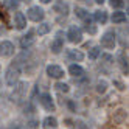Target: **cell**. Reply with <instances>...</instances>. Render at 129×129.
Instances as JSON below:
<instances>
[{
	"label": "cell",
	"instance_id": "6da1fadb",
	"mask_svg": "<svg viewBox=\"0 0 129 129\" xmlns=\"http://www.w3.org/2000/svg\"><path fill=\"white\" fill-rule=\"evenodd\" d=\"M26 82H19L17 84V87L14 89V92H13V95H11V100L13 101H16V103H20L22 101V98L25 96V93H26Z\"/></svg>",
	"mask_w": 129,
	"mask_h": 129
},
{
	"label": "cell",
	"instance_id": "7a4b0ae2",
	"mask_svg": "<svg viewBox=\"0 0 129 129\" xmlns=\"http://www.w3.org/2000/svg\"><path fill=\"white\" fill-rule=\"evenodd\" d=\"M26 14H28V19L33 20V22H41V20L44 19V16H45L44 11L41 10L39 6H33V8H30Z\"/></svg>",
	"mask_w": 129,
	"mask_h": 129
},
{
	"label": "cell",
	"instance_id": "3957f363",
	"mask_svg": "<svg viewBox=\"0 0 129 129\" xmlns=\"http://www.w3.org/2000/svg\"><path fill=\"white\" fill-rule=\"evenodd\" d=\"M101 45L104 48H114L115 47V34L114 31H107L103 38H101Z\"/></svg>",
	"mask_w": 129,
	"mask_h": 129
},
{
	"label": "cell",
	"instance_id": "277c9868",
	"mask_svg": "<svg viewBox=\"0 0 129 129\" xmlns=\"http://www.w3.org/2000/svg\"><path fill=\"white\" fill-rule=\"evenodd\" d=\"M67 38H69V41L73 42V44H79V42L82 41V33H81L79 28H76V26H72V28L69 30Z\"/></svg>",
	"mask_w": 129,
	"mask_h": 129
},
{
	"label": "cell",
	"instance_id": "5b68a950",
	"mask_svg": "<svg viewBox=\"0 0 129 129\" xmlns=\"http://www.w3.org/2000/svg\"><path fill=\"white\" fill-rule=\"evenodd\" d=\"M19 75H20L19 69H17V67H14V66H11L10 69L6 70V82H8L10 86H13L14 82L17 81V78H19Z\"/></svg>",
	"mask_w": 129,
	"mask_h": 129
},
{
	"label": "cell",
	"instance_id": "8992f818",
	"mask_svg": "<svg viewBox=\"0 0 129 129\" xmlns=\"http://www.w3.org/2000/svg\"><path fill=\"white\" fill-rule=\"evenodd\" d=\"M11 54H14V45L11 42H2L0 44V56L8 58V56H11Z\"/></svg>",
	"mask_w": 129,
	"mask_h": 129
},
{
	"label": "cell",
	"instance_id": "52a82bcc",
	"mask_svg": "<svg viewBox=\"0 0 129 129\" xmlns=\"http://www.w3.org/2000/svg\"><path fill=\"white\" fill-rule=\"evenodd\" d=\"M47 75H48L50 78L59 79V78L64 76V70H62L59 66H48V67H47Z\"/></svg>",
	"mask_w": 129,
	"mask_h": 129
},
{
	"label": "cell",
	"instance_id": "ba28073f",
	"mask_svg": "<svg viewBox=\"0 0 129 129\" xmlns=\"http://www.w3.org/2000/svg\"><path fill=\"white\" fill-rule=\"evenodd\" d=\"M14 25L17 30H23L26 26V17L23 16V13H16L14 14Z\"/></svg>",
	"mask_w": 129,
	"mask_h": 129
},
{
	"label": "cell",
	"instance_id": "9c48e42d",
	"mask_svg": "<svg viewBox=\"0 0 129 129\" xmlns=\"http://www.w3.org/2000/svg\"><path fill=\"white\" fill-rule=\"evenodd\" d=\"M39 101H41V104L47 109V110H54V104H53V100H51V96L48 95V93H44V95H41V98H39Z\"/></svg>",
	"mask_w": 129,
	"mask_h": 129
},
{
	"label": "cell",
	"instance_id": "30bf717a",
	"mask_svg": "<svg viewBox=\"0 0 129 129\" xmlns=\"http://www.w3.org/2000/svg\"><path fill=\"white\" fill-rule=\"evenodd\" d=\"M34 41H36L34 34H33V31H30L26 36H23V38L20 39V47H22V48H28L30 45H33V44H34Z\"/></svg>",
	"mask_w": 129,
	"mask_h": 129
},
{
	"label": "cell",
	"instance_id": "8fae6325",
	"mask_svg": "<svg viewBox=\"0 0 129 129\" xmlns=\"http://www.w3.org/2000/svg\"><path fill=\"white\" fill-rule=\"evenodd\" d=\"M69 72H70V75L75 76V78H79V76L84 75V69L79 67V66H76V64H72V66L69 67Z\"/></svg>",
	"mask_w": 129,
	"mask_h": 129
},
{
	"label": "cell",
	"instance_id": "7c38bea8",
	"mask_svg": "<svg viewBox=\"0 0 129 129\" xmlns=\"http://www.w3.org/2000/svg\"><path fill=\"white\" fill-rule=\"evenodd\" d=\"M62 47H64V41H62V38H59V36H58V38L51 42V51L53 53H59L62 50Z\"/></svg>",
	"mask_w": 129,
	"mask_h": 129
},
{
	"label": "cell",
	"instance_id": "4fadbf2b",
	"mask_svg": "<svg viewBox=\"0 0 129 129\" xmlns=\"http://www.w3.org/2000/svg\"><path fill=\"white\" fill-rule=\"evenodd\" d=\"M67 58L72 61H82L84 59V54L81 51H76V50H67Z\"/></svg>",
	"mask_w": 129,
	"mask_h": 129
},
{
	"label": "cell",
	"instance_id": "5bb4252c",
	"mask_svg": "<svg viewBox=\"0 0 129 129\" xmlns=\"http://www.w3.org/2000/svg\"><path fill=\"white\" fill-rule=\"evenodd\" d=\"M112 22L114 23H123V22H126V13H123V11L114 13L112 14Z\"/></svg>",
	"mask_w": 129,
	"mask_h": 129
},
{
	"label": "cell",
	"instance_id": "9a60e30c",
	"mask_svg": "<svg viewBox=\"0 0 129 129\" xmlns=\"http://www.w3.org/2000/svg\"><path fill=\"white\" fill-rule=\"evenodd\" d=\"M76 16H78V17H81V19H84L87 23H90V16L87 14V11H86V10H82V8H76Z\"/></svg>",
	"mask_w": 129,
	"mask_h": 129
},
{
	"label": "cell",
	"instance_id": "2e32d148",
	"mask_svg": "<svg viewBox=\"0 0 129 129\" xmlns=\"http://www.w3.org/2000/svg\"><path fill=\"white\" fill-rule=\"evenodd\" d=\"M95 19H96V22H100V23H106V20H107L106 11H96V13H95Z\"/></svg>",
	"mask_w": 129,
	"mask_h": 129
},
{
	"label": "cell",
	"instance_id": "e0dca14e",
	"mask_svg": "<svg viewBox=\"0 0 129 129\" xmlns=\"http://www.w3.org/2000/svg\"><path fill=\"white\" fill-rule=\"evenodd\" d=\"M44 124L47 126V127H56L58 121H56V118H54V117H47V118L44 120Z\"/></svg>",
	"mask_w": 129,
	"mask_h": 129
},
{
	"label": "cell",
	"instance_id": "ac0fdd59",
	"mask_svg": "<svg viewBox=\"0 0 129 129\" xmlns=\"http://www.w3.org/2000/svg\"><path fill=\"white\" fill-rule=\"evenodd\" d=\"M54 11H61V14H67L69 6L67 5H62V3H58V5H54Z\"/></svg>",
	"mask_w": 129,
	"mask_h": 129
},
{
	"label": "cell",
	"instance_id": "d6986e66",
	"mask_svg": "<svg viewBox=\"0 0 129 129\" xmlns=\"http://www.w3.org/2000/svg\"><path fill=\"white\" fill-rule=\"evenodd\" d=\"M100 51H101V50H100L98 47L92 48V50H90V53H89V58H90V59H96V58H98V54H100Z\"/></svg>",
	"mask_w": 129,
	"mask_h": 129
},
{
	"label": "cell",
	"instance_id": "ffe728a7",
	"mask_svg": "<svg viewBox=\"0 0 129 129\" xmlns=\"http://www.w3.org/2000/svg\"><path fill=\"white\" fill-rule=\"evenodd\" d=\"M38 31H39V34L48 33V31H50V25H48V23H42V25L39 26V30H38Z\"/></svg>",
	"mask_w": 129,
	"mask_h": 129
},
{
	"label": "cell",
	"instance_id": "44dd1931",
	"mask_svg": "<svg viewBox=\"0 0 129 129\" xmlns=\"http://www.w3.org/2000/svg\"><path fill=\"white\" fill-rule=\"evenodd\" d=\"M124 5L123 0H110V6L112 8H121Z\"/></svg>",
	"mask_w": 129,
	"mask_h": 129
},
{
	"label": "cell",
	"instance_id": "7402d4cb",
	"mask_svg": "<svg viewBox=\"0 0 129 129\" xmlns=\"http://www.w3.org/2000/svg\"><path fill=\"white\" fill-rule=\"evenodd\" d=\"M106 81H100L98 82V87H96V90L100 92V93H103V92H106Z\"/></svg>",
	"mask_w": 129,
	"mask_h": 129
},
{
	"label": "cell",
	"instance_id": "603a6c76",
	"mask_svg": "<svg viewBox=\"0 0 129 129\" xmlns=\"http://www.w3.org/2000/svg\"><path fill=\"white\" fill-rule=\"evenodd\" d=\"M56 87H58V90H61V92H69V86H67V84H62V82H58Z\"/></svg>",
	"mask_w": 129,
	"mask_h": 129
},
{
	"label": "cell",
	"instance_id": "cb8c5ba5",
	"mask_svg": "<svg viewBox=\"0 0 129 129\" xmlns=\"http://www.w3.org/2000/svg\"><path fill=\"white\" fill-rule=\"evenodd\" d=\"M86 31L90 33V34H95L96 33V28H95V26H90V23H87L86 25Z\"/></svg>",
	"mask_w": 129,
	"mask_h": 129
},
{
	"label": "cell",
	"instance_id": "d4e9b609",
	"mask_svg": "<svg viewBox=\"0 0 129 129\" xmlns=\"http://www.w3.org/2000/svg\"><path fill=\"white\" fill-rule=\"evenodd\" d=\"M5 5H6V6H11V8H13V6H14V8L17 6V3H16V2H13V0H6Z\"/></svg>",
	"mask_w": 129,
	"mask_h": 129
},
{
	"label": "cell",
	"instance_id": "484cf974",
	"mask_svg": "<svg viewBox=\"0 0 129 129\" xmlns=\"http://www.w3.org/2000/svg\"><path fill=\"white\" fill-rule=\"evenodd\" d=\"M36 124H38L36 121H30L28 123V129H36Z\"/></svg>",
	"mask_w": 129,
	"mask_h": 129
},
{
	"label": "cell",
	"instance_id": "4316f807",
	"mask_svg": "<svg viewBox=\"0 0 129 129\" xmlns=\"http://www.w3.org/2000/svg\"><path fill=\"white\" fill-rule=\"evenodd\" d=\"M41 2H42V3H50L51 0H41Z\"/></svg>",
	"mask_w": 129,
	"mask_h": 129
},
{
	"label": "cell",
	"instance_id": "83f0119b",
	"mask_svg": "<svg viewBox=\"0 0 129 129\" xmlns=\"http://www.w3.org/2000/svg\"><path fill=\"white\" fill-rule=\"evenodd\" d=\"M95 2H96V3H103V2H104V0H95Z\"/></svg>",
	"mask_w": 129,
	"mask_h": 129
},
{
	"label": "cell",
	"instance_id": "f1b7e54d",
	"mask_svg": "<svg viewBox=\"0 0 129 129\" xmlns=\"http://www.w3.org/2000/svg\"><path fill=\"white\" fill-rule=\"evenodd\" d=\"M14 129H20V127H14Z\"/></svg>",
	"mask_w": 129,
	"mask_h": 129
},
{
	"label": "cell",
	"instance_id": "f546056e",
	"mask_svg": "<svg viewBox=\"0 0 129 129\" xmlns=\"http://www.w3.org/2000/svg\"><path fill=\"white\" fill-rule=\"evenodd\" d=\"M25 2H30V0H25Z\"/></svg>",
	"mask_w": 129,
	"mask_h": 129
}]
</instances>
